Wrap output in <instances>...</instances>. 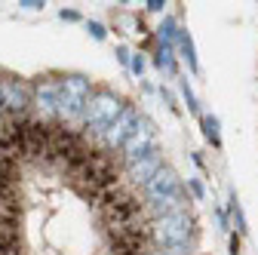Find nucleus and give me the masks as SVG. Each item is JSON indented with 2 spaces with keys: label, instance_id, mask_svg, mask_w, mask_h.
Wrapping results in <instances>:
<instances>
[{
  "label": "nucleus",
  "instance_id": "nucleus-1",
  "mask_svg": "<svg viewBox=\"0 0 258 255\" xmlns=\"http://www.w3.org/2000/svg\"><path fill=\"white\" fill-rule=\"evenodd\" d=\"M194 218L190 212H175V215H160L148 218V240L157 249H178V246H194Z\"/></svg>",
  "mask_w": 258,
  "mask_h": 255
},
{
  "label": "nucleus",
  "instance_id": "nucleus-2",
  "mask_svg": "<svg viewBox=\"0 0 258 255\" xmlns=\"http://www.w3.org/2000/svg\"><path fill=\"white\" fill-rule=\"evenodd\" d=\"M123 99L117 92H111V89H95L89 99H86V105H83V114H80V126L83 130H89L92 136H102L108 126L117 120V114L123 111Z\"/></svg>",
  "mask_w": 258,
  "mask_h": 255
},
{
  "label": "nucleus",
  "instance_id": "nucleus-3",
  "mask_svg": "<svg viewBox=\"0 0 258 255\" xmlns=\"http://www.w3.org/2000/svg\"><path fill=\"white\" fill-rule=\"evenodd\" d=\"M31 95H34V86H31L28 80L10 77V74L0 77V102H4V114L10 120H28Z\"/></svg>",
  "mask_w": 258,
  "mask_h": 255
},
{
  "label": "nucleus",
  "instance_id": "nucleus-4",
  "mask_svg": "<svg viewBox=\"0 0 258 255\" xmlns=\"http://www.w3.org/2000/svg\"><path fill=\"white\" fill-rule=\"evenodd\" d=\"M154 148H160L157 145V126H154V120H148L145 114L139 117V123H136V130L129 133V139L120 145V160H123V166H129V163H136L139 157H145L148 151H154Z\"/></svg>",
  "mask_w": 258,
  "mask_h": 255
},
{
  "label": "nucleus",
  "instance_id": "nucleus-5",
  "mask_svg": "<svg viewBox=\"0 0 258 255\" xmlns=\"http://www.w3.org/2000/svg\"><path fill=\"white\" fill-rule=\"evenodd\" d=\"M61 92V77H40L34 83V95H31V108L37 111L34 120L40 123H55V102Z\"/></svg>",
  "mask_w": 258,
  "mask_h": 255
},
{
  "label": "nucleus",
  "instance_id": "nucleus-6",
  "mask_svg": "<svg viewBox=\"0 0 258 255\" xmlns=\"http://www.w3.org/2000/svg\"><path fill=\"white\" fill-rule=\"evenodd\" d=\"M139 117H142V114H139L133 105H123V111L117 114V120H114V123L108 126V130L99 136V142H102V151H105V154H111V151L117 154V151H120V145L129 139V133L136 130Z\"/></svg>",
  "mask_w": 258,
  "mask_h": 255
},
{
  "label": "nucleus",
  "instance_id": "nucleus-7",
  "mask_svg": "<svg viewBox=\"0 0 258 255\" xmlns=\"http://www.w3.org/2000/svg\"><path fill=\"white\" fill-rule=\"evenodd\" d=\"M175 190H181V178L172 166H163V169H157L145 184H142V206L148 203H157V200H163L169 194H175Z\"/></svg>",
  "mask_w": 258,
  "mask_h": 255
},
{
  "label": "nucleus",
  "instance_id": "nucleus-8",
  "mask_svg": "<svg viewBox=\"0 0 258 255\" xmlns=\"http://www.w3.org/2000/svg\"><path fill=\"white\" fill-rule=\"evenodd\" d=\"M166 166V157H163V151H160V148H154V151H148L145 157H139V160L136 163H129L126 166V178H129V184H145L157 169H163Z\"/></svg>",
  "mask_w": 258,
  "mask_h": 255
},
{
  "label": "nucleus",
  "instance_id": "nucleus-9",
  "mask_svg": "<svg viewBox=\"0 0 258 255\" xmlns=\"http://www.w3.org/2000/svg\"><path fill=\"white\" fill-rule=\"evenodd\" d=\"M187 206H190V197L184 194V190H175V194L157 200V203H148V206H145V215H151V218L175 215V212H187Z\"/></svg>",
  "mask_w": 258,
  "mask_h": 255
},
{
  "label": "nucleus",
  "instance_id": "nucleus-10",
  "mask_svg": "<svg viewBox=\"0 0 258 255\" xmlns=\"http://www.w3.org/2000/svg\"><path fill=\"white\" fill-rule=\"evenodd\" d=\"M61 92L86 105V99H89L95 89H92V80L83 77V74H64V77H61Z\"/></svg>",
  "mask_w": 258,
  "mask_h": 255
},
{
  "label": "nucleus",
  "instance_id": "nucleus-11",
  "mask_svg": "<svg viewBox=\"0 0 258 255\" xmlns=\"http://www.w3.org/2000/svg\"><path fill=\"white\" fill-rule=\"evenodd\" d=\"M175 46L181 49V58L187 61V68H190L194 74H197V68H200V65H197V55H194V43H190V34H187V31H181V28H178V37H175Z\"/></svg>",
  "mask_w": 258,
  "mask_h": 255
},
{
  "label": "nucleus",
  "instance_id": "nucleus-12",
  "mask_svg": "<svg viewBox=\"0 0 258 255\" xmlns=\"http://www.w3.org/2000/svg\"><path fill=\"white\" fill-rule=\"evenodd\" d=\"M157 65L163 68L166 74H175V46L160 43V46H157Z\"/></svg>",
  "mask_w": 258,
  "mask_h": 255
},
{
  "label": "nucleus",
  "instance_id": "nucleus-13",
  "mask_svg": "<svg viewBox=\"0 0 258 255\" xmlns=\"http://www.w3.org/2000/svg\"><path fill=\"white\" fill-rule=\"evenodd\" d=\"M203 136H206V142H209L212 148H221V133H218V117H212V114H206V117H203Z\"/></svg>",
  "mask_w": 258,
  "mask_h": 255
},
{
  "label": "nucleus",
  "instance_id": "nucleus-14",
  "mask_svg": "<svg viewBox=\"0 0 258 255\" xmlns=\"http://www.w3.org/2000/svg\"><path fill=\"white\" fill-rule=\"evenodd\" d=\"M231 215H234V225H237V234H246V218H243V209L237 203V194L231 190Z\"/></svg>",
  "mask_w": 258,
  "mask_h": 255
},
{
  "label": "nucleus",
  "instance_id": "nucleus-15",
  "mask_svg": "<svg viewBox=\"0 0 258 255\" xmlns=\"http://www.w3.org/2000/svg\"><path fill=\"white\" fill-rule=\"evenodd\" d=\"M86 31L92 34V40H105V37H108L105 25H102V22H95V19H89V22H86Z\"/></svg>",
  "mask_w": 258,
  "mask_h": 255
},
{
  "label": "nucleus",
  "instance_id": "nucleus-16",
  "mask_svg": "<svg viewBox=\"0 0 258 255\" xmlns=\"http://www.w3.org/2000/svg\"><path fill=\"white\" fill-rule=\"evenodd\" d=\"M129 71H133L136 77H142V71H145V58H142V52L129 55Z\"/></svg>",
  "mask_w": 258,
  "mask_h": 255
},
{
  "label": "nucleus",
  "instance_id": "nucleus-17",
  "mask_svg": "<svg viewBox=\"0 0 258 255\" xmlns=\"http://www.w3.org/2000/svg\"><path fill=\"white\" fill-rule=\"evenodd\" d=\"M181 95H184V102H187V111H197V95L190 92V86L181 80Z\"/></svg>",
  "mask_w": 258,
  "mask_h": 255
},
{
  "label": "nucleus",
  "instance_id": "nucleus-18",
  "mask_svg": "<svg viewBox=\"0 0 258 255\" xmlns=\"http://www.w3.org/2000/svg\"><path fill=\"white\" fill-rule=\"evenodd\" d=\"M187 187H190V194L197 197V200H203V197H206V187H203L197 178H187Z\"/></svg>",
  "mask_w": 258,
  "mask_h": 255
},
{
  "label": "nucleus",
  "instance_id": "nucleus-19",
  "mask_svg": "<svg viewBox=\"0 0 258 255\" xmlns=\"http://www.w3.org/2000/svg\"><path fill=\"white\" fill-rule=\"evenodd\" d=\"M19 7L22 10H40L43 4H40V0H19Z\"/></svg>",
  "mask_w": 258,
  "mask_h": 255
},
{
  "label": "nucleus",
  "instance_id": "nucleus-20",
  "mask_svg": "<svg viewBox=\"0 0 258 255\" xmlns=\"http://www.w3.org/2000/svg\"><path fill=\"white\" fill-rule=\"evenodd\" d=\"M58 19H61V22H77L80 16H77L74 10H61V13H58Z\"/></svg>",
  "mask_w": 258,
  "mask_h": 255
},
{
  "label": "nucleus",
  "instance_id": "nucleus-21",
  "mask_svg": "<svg viewBox=\"0 0 258 255\" xmlns=\"http://www.w3.org/2000/svg\"><path fill=\"white\" fill-rule=\"evenodd\" d=\"M231 255H240V234H231Z\"/></svg>",
  "mask_w": 258,
  "mask_h": 255
},
{
  "label": "nucleus",
  "instance_id": "nucleus-22",
  "mask_svg": "<svg viewBox=\"0 0 258 255\" xmlns=\"http://www.w3.org/2000/svg\"><path fill=\"white\" fill-rule=\"evenodd\" d=\"M148 10H151V13H163V4H160V0H151Z\"/></svg>",
  "mask_w": 258,
  "mask_h": 255
},
{
  "label": "nucleus",
  "instance_id": "nucleus-23",
  "mask_svg": "<svg viewBox=\"0 0 258 255\" xmlns=\"http://www.w3.org/2000/svg\"><path fill=\"white\" fill-rule=\"evenodd\" d=\"M145 255H169V252H163V249H148Z\"/></svg>",
  "mask_w": 258,
  "mask_h": 255
},
{
  "label": "nucleus",
  "instance_id": "nucleus-24",
  "mask_svg": "<svg viewBox=\"0 0 258 255\" xmlns=\"http://www.w3.org/2000/svg\"><path fill=\"white\" fill-rule=\"evenodd\" d=\"M4 117H7V114H4V102H0V120H4Z\"/></svg>",
  "mask_w": 258,
  "mask_h": 255
}]
</instances>
